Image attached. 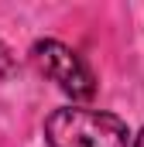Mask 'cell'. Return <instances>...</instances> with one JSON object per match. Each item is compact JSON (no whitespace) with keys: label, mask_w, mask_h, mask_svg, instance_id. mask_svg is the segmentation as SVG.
<instances>
[{"label":"cell","mask_w":144,"mask_h":147,"mask_svg":"<svg viewBox=\"0 0 144 147\" xmlns=\"http://www.w3.org/2000/svg\"><path fill=\"white\" fill-rule=\"evenodd\" d=\"M10 72H14V58H10V51H7V45L0 41V79H7Z\"/></svg>","instance_id":"obj_3"},{"label":"cell","mask_w":144,"mask_h":147,"mask_svg":"<svg viewBox=\"0 0 144 147\" xmlns=\"http://www.w3.org/2000/svg\"><path fill=\"white\" fill-rule=\"evenodd\" d=\"M31 58H35L38 72L48 75L65 96H72V99H89V96L96 92V75H93V69L72 51L69 45L52 41V38L35 41Z\"/></svg>","instance_id":"obj_2"},{"label":"cell","mask_w":144,"mask_h":147,"mask_svg":"<svg viewBox=\"0 0 144 147\" xmlns=\"http://www.w3.org/2000/svg\"><path fill=\"white\" fill-rule=\"evenodd\" d=\"M130 147H144V130H141V134H137V140H134V144H130Z\"/></svg>","instance_id":"obj_4"},{"label":"cell","mask_w":144,"mask_h":147,"mask_svg":"<svg viewBox=\"0 0 144 147\" xmlns=\"http://www.w3.org/2000/svg\"><path fill=\"white\" fill-rule=\"evenodd\" d=\"M48 147H130V130L120 116L86 106H62L45 120Z\"/></svg>","instance_id":"obj_1"}]
</instances>
